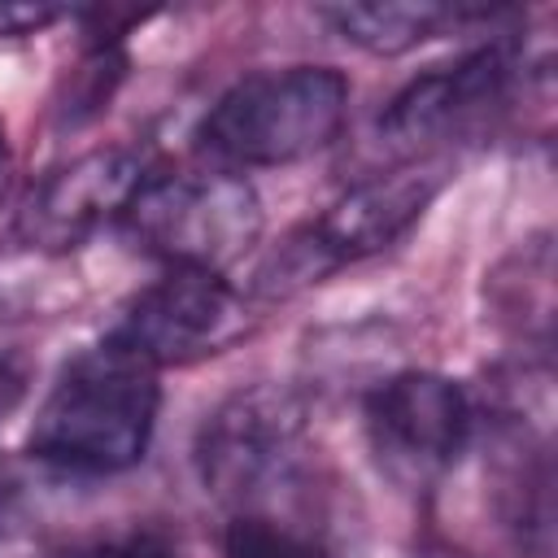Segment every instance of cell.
Here are the masks:
<instances>
[{
    "label": "cell",
    "mask_w": 558,
    "mask_h": 558,
    "mask_svg": "<svg viewBox=\"0 0 558 558\" xmlns=\"http://www.w3.org/2000/svg\"><path fill=\"white\" fill-rule=\"evenodd\" d=\"M519 70H527V57H519L510 39H493L414 74L379 113L384 148L401 153L405 161L432 157L436 144L488 122L510 100Z\"/></svg>",
    "instance_id": "cell-7"
},
{
    "label": "cell",
    "mask_w": 558,
    "mask_h": 558,
    "mask_svg": "<svg viewBox=\"0 0 558 558\" xmlns=\"http://www.w3.org/2000/svg\"><path fill=\"white\" fill-rule=\"evenodd\" d=\"M362 418L379 471L410 493L436 488L475 436L466 388L440 371L414 366L379 379L362 401Z\"/></svg>",
    "instance_id": "cell-6"
},
{
    "label": "cell",
    "mask_w": 558,
    "mask_h": 558,
    "mask_svg": "<svg viewBox=\"0 0 558 558\" xmlns=\"http://www.w3.org/2000/svg\"><path fill=\"white\" fill-rule=\"evenodd\" d=\"M248 301L227 283V275L166 270L118 310L105 336L161 371L214 357L248 336Z\"/></svg>",
    "instance_id": "cell-8"
},
{
    "label": "cell",
    "mask_w": 558,
    "mask_h": 558,
    "mask_svg": "<svg viewBox=\"0 0 558 558\" xmlns=\"http://www.w3.org/2000/svg\"><path fill=\"white\" fill-rule=\"evenodd\" d=\"M310 401L292 384H248L218 401L192 445L205 497L244 510L288 484L305 458Z\"/></svg>",
    "instance_id": "cell-5"
},
{
    "label": "cell",
    "mask_w": 558,
    "mask_h": 558,
    "mask_svg": "<svg viewBox=\"0 0 558 558\" xmlns=\"http://www.w3.org/2000/svg\"><path fill=\"white\" fill-rule=\"evenodd\" d=\"M122 74H126V57H122L118 39H96V44L87 48L78 74H74L70 105H61V109H65V122H87V118H96L100 109H109V96H113V87L122 83Z\"/></svg>",
    "instance_id": "cell-13"
},
{
    "label": "cell",
    "mask_w": 558,
    "mask_h": 558,
    "mask_svg": "<svg viewBox=\"0 0 558 558\" xmlns=\"http://www.w3.org/2000/svg\"><path fill=\"white\" fill-rule=\"evenodd\" d=\"M148 179V161L140 148L126 144H100L52 174L39 179V187L26 196L17 214V235L35 253H70L87 244L105 222L122 218L135 192Z\"/></svg>",
    "instance_id": "cell-9"
},
{
    "label": "cell",
    "mask_w": 558,
    "mask_h": 558,
    "mask_svg": "<svg viewBox=\"0 0 558 558\" xmlns=\"http://www.w3.org/2000/svg\"><path fill=\"white\" fill-rule=\"evenodd\" d=\"M493 318L510 323L523 344H532L541 357L549 353V327H554V248L549 235L527 240L523 248H514L493 275Z\"/></svg>",
    "instance_id": "cell-11"
},
{
    "label": "cell",
    "mask_w": 558,
    "mask_h": 558,
    "mask_svg": "<svg viewBox=\"0 0 558 558\" xmlns=\"http://www.w3.org/2000/svg\"><path fill=\"white\" fill-rule=\"evenodd\" d=\"M4 157H9V135H4V118H0V187H4Z\"/></svg>",
    "instance_id": "cell-17"
},
{
    "label": "cell",
    "mask_w": 558,
    "mask_h": 558,
    "mask_svg": "<svg viewBox=\"0 0 558 558\" xmlns=\"http://www.w3.org/2000/svg\"><path fill=\"white\" fill-rule=\"evenodd\" d=\"M445 179H449L445 161L418 157L388 174L379 170V174L353 183L318 218L288 231L283 244H275L262 257V266L253 275V296H262V301L296 296V292L323 283L327 275H336L340 266H353L362 257L392 248L427 214V205L440 196Z\"/></svg>",
    "instance_id": "cell-3"
},
{
    "label": "cell",
    "mask_w": 558,
    "mask_h": 558,
    "mask_svg": "<svg viewBox=\"0 0 558 558\" xmlns=\"http://www.w3.org/2000/svg\"><path fill=\"white\" fill-rule=\"evenodd\" d=\"M222 558H336V554L275 519L235 514L222 532Z\"/></svg>",
    "instance_id": "cell-12"
},
{
    "label": "cell",
    "mask_w": 558,
    "mask_h": 558,
    "mask_svg": "<svg viewBox=\"0 0 558 558\" xmlns=\"http://www.w3.org/2000/svg\"><path fill=\"white\" fill-rule=\"evenodd\" d=\"M157 405V366L105 336L61 366L31 418L26 453L70 475L131 471L153 445Z\"/></svg>",
    "instance_id": "cell-1"
},
{
    "label": "cell",
    "mask_w": 558,
    "mask_h": 558,
    "mask_svg": "<svg viewBox=\"0 0 558 558\" xmlns=\"http://www.w3.org/2000/svg\"><path fill=\"white\" fill-rule=\"evenodd\" d=\"M57 558H183V554L166 532L131 527V532H118V536H100V541L74 545V549H65Z\"/></svg>",
    "instance_id": "cell-14"
},
{
    "label": "cell",
    "mask_w": 558,
    "mask_h": 558,
    "mask_svg": "<svg viewBox=\"0 0 558 558\" xmlns=\"http://www.w3.org/2000/svg\"><path fill=\"white\" fill-rule=\"evenodd\" d=\"M480 9L462 4H436V0H344V4H323L318 17L353 48L371 57H401L418 48L423 39L440 35L445 26H458Z\"/></svg>",
    "instance_id": "cell-10"
},
{
    "label": "cell",
    "mask_w": 558,
    "mask_h": 558,
    "mask_svg": "<svg viewBox=\"0 0 558 558\" xmlns=\"http://www.w3.org/2000/svg\"><path fill=\"white\" fill-rule=\"evenodd\" d=\"M414 558H480V554H475V549H466V545H453V541L432 536V541H423V545L414 549Z\"/></svg>",
    "instance_id": "cell-16"
},
{
    "label": "cell",
    "mask_w": 558,
    "mask_h": 558,
    "mask_svg": "<svg viewBox=\"0 0 558 558\" xmlns=\"http://www.w3.org/2000/svg\"><path fill=\"white\" fill-rule=\"evenodd\" d=\"M349 118V78L331 65H283L235 78L201 118L196 153L218 170H270L331 148Z\"/></svg>",
    "instance_id": "cell-2"
},
{
    "label": "cell",
    "mask_w": 558,
    "mask_h": 558,
    "mask_svg": "<svg viewBox=\"0 0 558 558\" xmlns=\"http://www.w3.org/2000/svg\"><path fill=\"white\" fill-rule=\"evenodd\" d=\"M131 240L166 270L227 275L253 253L266 227L257 187L235 170L148 174L122 214Z\"/></svg>",
    "instance_id": "cell-4"
},
{
    "label": "cell",
    "mask_w": 558,
    "mask_h": 558,
    "mask_svg": "<svg viewBox=\"0 0 558 558\" xmlns=\"http://www.w3.org/2000/svg\"><path fill=\"white\" fill-rule=\"evenodd\" d=\"M57 17V9L48 4H0V35H31L39 26H48Z\"/></svg>",
    "instance_id": "cell-15"
}]
</instances>
